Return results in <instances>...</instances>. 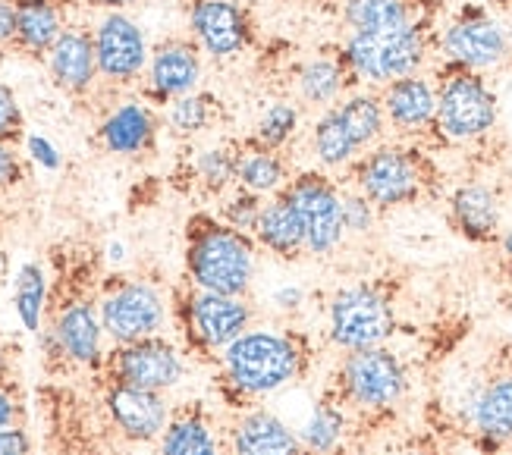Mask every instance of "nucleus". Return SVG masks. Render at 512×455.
<instances>
[{
    "instance_id": "obj_1",
    "label": "nucleus",
    "mask_w": 512,
    "mask_h": 455,
    "mask_svg": "<svg viewBox=\"0 0 512 455\" xmlns=\"http://www.w3.org/2000/svg\"><path fill=\"white\" fill-rule=\"evenodd\" d=\"M305 346L293 333L277 327H249L220 355L224 380L239 399L274 396L296 383L305 371Z\"/></svg>"
},
{
    "instance_id": "obj_2",
    "label": "nucleus",
    "mask_w": 512,
    "mask_h": 455,
    "mask_svg": "<svg viewBox=\"0 0 512 455\" xmlns=\"http://www.w3.org/2000/svg\"><path fill=\"white\" fill-rule=\"evenodd\" d=\"M255 248V236L233 230L224 220H192L186 245V273L192 286L220 295H246L255 280Z\"/></svg>"
},
{
    "instance_id": "obj_3",
    "label": "nucleus",
    "mask_w": 512,
    "mask_h": 455,
    "mask_svg": "<svg viewBox=\"0 0 512 455\" xmlns=\"http://www.w3.org/2000/svg\"><path fill=\"white\" fill-rule=\"evenodd\" d=\"M425 57L428 38L418 19L381 32H349L340 44V60L346 63L352 82L371 88H384L396 79L418 73Z\"/></svg>"
},
{
    "instance_id": "obj_4",
    "label": "nucleus",
    "mask_w": 512,
    "mask_h": 455,
    "mask_svg": "<svg viewBox=\"0 0 512 455\" xmlns=\"http://www.w3.org/2000/svg\"><path fill=\"white\" fill-rule=\"evenodd\" d=\"M396 330V311L384 289L371 283H352L333 292L327 305V336L343 352H362L387 346Z\"/></svg>"
},
{
    "instance_id": "obj_5",
    "label": "nucleus",
    "mask_w": 512,
    "mask_h": 455,
    "mask_svg": "<svg viewBox=\"0 0 512 455\" xmlns=\"http://www.w3.org/2000/svg\"><path fill=\"white\" fill-rule=\"evenodd\" d=\"M500 120V101L481 73L453 70L437 85V117L434 129L447 142L484 139Z\"/></svg>"
},
{
    "instance_id": "obj_6",
    "label": "nucleus",
    "mask_w": 512,
    "mask_h": 455,
    "mask_svg": "<svg viewBox=\"0 0 512 455\" xmlns=\"http://www.w3.org/2000/svg\"><path fill=\"white\" fill-rule=\"evenodd\" d=\"M406 368L396 352L387 346L346 352L340 374H337V393L346 405L359 412H387L406 393Z\"/></svg>"
},
{
    "instance_id": "obj_7",
    "label": "nucleus",
    "mask_w": 512,
    "mask_h": 455,
    "mask_svg": "<svg viewBox=\"0 0 512 455\" xmlns=\"http://www.w3.org/2000/svg\"><path fill=\"white\" fill-rule=\"evenodd\" d=\"M283 195L293 201V208L305 226V252L315 258L333 255L346 239L343 230V186L330 179L324 170H305L289 179Z\"/></svg>"
},
{
    "instance_id": "obj_8",
    "label": "nucleus",
    "mask_w": 512,
    "mask_h": 455,
    "mask_svg": "<svg viewBox=\"0 0 512 455\" xmlns=\"http://www.w3.org/2000/svg\"><path fill=\"white\" fill-rule=\"evenodd\" d=\"M421 167L415 154L403 145H377L362 154L352 167V186L359 189L377 211L403 208L421 195Z\"/></svg>"
},
{
    "instance_id": "obj_9",
    "label": "nucleus",
    "mask_w": 512,
    "mask_h": 455,
    "mask_svg": "<svg viewBox=\"0 0 512 455\" xmlns=\"http://www.w3.org/2000/svg\"><path fill=\"white\" fill-rule=\"evenodd\" d=\"M101 327L117 346L139 343L148 336H161L167 321L164 295L145 280H123L104 292L98 302Z\"/></svg>"
},
{
    "instance_id": "obj_10",
    "label": "nucleus",
    "mask_w": 512,
    "mask_h": 455,
    "mask_svg": "<svg viewBox=\"0 0 512 455\" xmlns=\"http://www.w3.org/2000/svg\"><path fill=\"white\" fill-rule=\"evenodd\" d=\"M512 51V35L500 19L487 13H462L440 35V54L453 70L487 73L506 63Z\"/></svg>"
},
{
    "instance_id": "obj_11",
    "label": "nucleus",
    "mask_w": 512,
    "mask_h": 455,
    "mask_svg": "<svg viewBox=\"0 0 512 455\" xmlns=\"http://www.w3.org/2000/svg\"><path fill=\"white\" fill-rule=\"evenodd\" d=\"M110 380L139 386V390H154L164 393L173 390L176 383L186 377V358L173 343H167L164 336H148L139 343L117 346L104 358Z\"/></svg>"
},
{
    "instance_id": "obj_12",
    "label": "nucleus",
    "mask_w": 512,
    "mask_h": 455,
    "mask_svg": "<svg viewBox=\"0 0 512 455\" xmlns=\"http://www.w3.org/2000/svg\"><path fill=\"white\" fill-rule=\"evenodd\" d=\"M92 38L98 54V73L110 85H129L148 70V57H151L148 38L129 13L123 10L104 13Z\"/></svg>"
},
{
    "instance_id": "obj_13",
    "label": "nucleus",
    "mask_w": 512,
    "mask_h": 455,
    "mask_svg": "<svg viewBox=\"0 0 512 455\" xmlns=\"http://www.w3.org/2000/svg\"><path fill=\"white\" fill-rule=\"evenodd\" d=\"M252 305L246 295H220L195 289L186 299V330L202 349L224 352L233 339L252 327Z\"/></svg>"
},
{
    "instance_id": "obj_14",
    "label": "nucleus",
    "mask_w": 512,
    "mask_h": 455,
    "mask_svg": "<svg viewBox=\"0 0 512 455\" xmlns=\"http://www.w3.org/2000/svg\"><path fill=\"white\" fill-rule=\"evenodd\" d=\"M189 32L211 60H233L252 44V19L236 0H192Z\"/></svg>"
},
{
    "instance_id": "obj_15",
    "label": "nucleus",
    "mask_w": 512,
    "mask_h": 455,
    "mask_svg": "<svg viewBox=\"0 0 512 455\" xmlns=\"http://www.w3.org/2000/svg\"><path fill=\"white\" fill-rule=\"evenodd\" d=\"M148 98L170 104L198 91L202 82V51L192 38H167L148 57Z\"/></svg>"
},
{
    "instance_id": "obj_16",
    "label": "nucleus",
    "mask_w": 512,
    "mask_h": 455,
    "mask_svg": "<svg viewBox=\"0 0 512 455\" xmlns=\"http://www.w3.org/2000/svg\"><path fill=\"white\" fill-rule=\"evenodd\" d=\"M107 415L117 424V430L129 440H161V434L170 424V405L161 393L154 390H139V386L126 383H110L104 396Z\"/></svg>"
},
{
    "instance_id": "obj_17",
    "label": "nucleus",
    "mask_w": 512,
    "mask_h": 455,
    "mask_svg": "<svg viewBox=\"0 0 512 455\" xmlns=\"http://www.w3.org/2000/svg\"><path fill=\"white\" fill-rule=\"evenodd\" d=\"M48 73L57 88L66 95H85L98 82V54H95V38L82 26H66L63 35L54 41L48 51Z\"/></svg>"
},
{
    "instance_id": "obj_18",
    "label": "nucleus",
    "mask_w": 512,
    "mask_h": 455,
    "mask_svg": "<svg viewBox=\"0 0 512 455\" xmlns=\"http://www.w3.org/2000/svg\"><path fill=\"white\" fill-rule=\"evenodd\" d=\"M230 455H305L302 440L271 408H249L230 430Z\"/></svg>"
},
{
    "instance_id": "obj_19",
    "label": "nucleus",
    "mask_w": 512,
    "mask_h": 455,
    "mask_svg": "<svg viewBox=\"0 0 512 455\" xmlns=\"http://www.w3.org/2000/svg\"><path fill=\"white\" fill-rule=\"evenodd\" d=\"M381 104L387 113V126L396 132H425L437 117V85L421 73L403 76L381 88Z\"/></svg>"
},
{
    "instance_id": "obj_20",
    "label": "nucleus",
    "mask_w": 512,
    "mask_h": 455,
    "mask_svg": "<svg viewBox=\"0 0 512 455\" xmlns=\"http://www.w3.org/2000/svg\"><path fill=\"white\" fill-rule=\"evenodd\" d=\"M51 333L60 346V355H66L70 361L85 364V368H98V364H104L101 339L107 333L101 327V314L92 302L63 305L54 317Z\"/></svg>"
},
{
    "instance_id": "obj_21",
    "label": "nucleus",
    "mask_w": 512,
    "mask_h": 455,
    "mask_svg": "<svg viewBox=\"0 0 512 455\" xmlns=\"http://www.w3.org/2000/svg\"><path fill=\"white\" fill-rule=\"evenodd\" d=\"M158 135V117L142 98H126L101 120L98 139L104 151L117 157H136L154 145Z\"/></svg>"
},
{
    "instance_id": "obj_22",
    "label": "nucleus",
    "mask_w": 512,
    "mask_h": 455,
    "mask_svg": "<svg viewBox=\"0 0 512 455\" xmlns=\"http://www.w3.org/2000/svg\"><path fill=\"white\" fill-rule=\"evenodd\" d=\"M472 427L487 449L512 443V374L487 380L472 399Z\"/></svg>"
},
{
    "instance_id": "obj_23",
    "label": "nucleus",
    "mask_w": 512,
    "mask_h": 455,
    "mask_svg": "<svg viewBox=\"0 0 512 455\" xmlns=\"http://www.w3.org/2000/svg\"><path fill=\"white\" fill-rule=\"evenodd\" d=\"M255 242L277 258H296L305 252L302 217L283 192L264 201L258 226H255Z\"/></svg>"
},
{
    "instance_id": "obj_24",
    "label": "nucleus",
    "mask_w": 512,
    "mask_h": 455,
    "mask_svg": "<svg viewBox=\"0 0 512 455\" xmlns=\"http://www.w3.org/2000/svg\"><path fill=\"white\" fill-rule=\"evenodd\" d=\"M450 214L462 236L472 242H491L500 233V198L484 182H465L450 198Z\"/></svg>"
},
{
    "instance_id": "obj_25",
    "label": "nucleus",
    "mask_w": 512,
    "mask_h": 455,
    "mask_svg": "<svg viewBox=\"0 0 512 455\" xmlns=\"http://www.w3.org/2000/svg\"><path fill=\"white\" fill-rule=\"evenodd\" d=\"M63 10L57 0H16V48L48 57L54 41L63 35Z\"/></svg>"
},
{
    "instance_id": "obj_26",
    "label": "nucleus",
    "mask_w": 512,
    "mask_h": 455,
    "mask_svg": "<svg viewBox=\"0 0 512 455\" xmlns=\"http://www.w3.org/2000/svg\"><path fill=\"white\" fill-rule=\"evenodd\" d=\"M289 164L283 151H271L246 142L239 148V170H236V189H246L258 198H274L289 186Z\"/></svg>"
},
{
    "instance_id": "obj_27",
    "label": "nucleus",
    "mask_w": 512,
    "mask_h": 455,
    "mask_svg": "<svg viewBox=\"0 0 512 455\" xmlns=\"http://www.w3.org/2000/svg\"><path fill=\"white\" fill-rule=\"evenodd\" d=\"M349 70H346V63L337 57H330V54H318V57H311L299 66V73H296V88H299V98L308 101V104H315L321 110L333 107L343 95H349Z\"/></svg>"
},
{
    "instance_id": "obj_28",
    "label": "nucleus",
    "mask_w": 512,
    "mask_h": 455,
    "mask_svg": "<svg viewBox=\"0 0 512 455\" xmlns=\"http://www.w3.org/2000/svg\"><path fill=\"white\" fill-rule=\"evenodd\" d=\"M333 107H337L343 126L349 129L352 142L359 145L362 154L381 145L384 132H387V113H384L381 95H374L368 88H359V91L343 95Z\"/></svg>"
},
{
    "instance_id": "obj_29",
    "label": "nucleus",
    "mask_w": 512,
    "mask_h": 455,
    "mask_svg": "<svg viewBox=\"0 0 512 455\" xmlns=\"http://www.w3.org/2000/svg\"><path fill=\"white\" fill-rule=\"evenodd\" d=\"M311 154H315V164L324 173L349 170L362 157L359 145L352 142L349 129L343 126L337 107L321 110V117L311 123Z\"/></svg>"
},
{
    "instance_id": "obj_30",
    "label": "nucleus",
    "mask_w": 512,
    "mask_h": 455,
    "mask_svg": "<svg viewBox=\"0 0 512 455\" xmlns=\"http://www.w3.org/2000/svg\"><path fill=\"white\" fill-rule=\"evenodd\" d=\"M346 402L337 396V399H318L315 408H311V415L305 418V424L299 427V440H302V449L305 455H333L340 449L343 437H346Z\"/></svg>"
},
{
    "instance_id": "obj_31",
    "label": "nucleus",
    "mask_w": 512,
    "mask_h": 455,
    "mask_svg": "<svg viewBox=\"0 0 512 455\" xmlns=\"http://www.w3.org/2000/svg\"><path fill=\"white\" fill-rule=\"evenodd\" d=\"M161 455H220V440L205 415H180L161 434Z\"/></svg>"
},
{
    "instance_id": "obj_32",
    "label": "nucleus",
    "mask_w": 512,
    "mask_h": 455,
    "mask_svg": "<svg viewBox=\"0 0 512 455\" xmlns=\"http://www.w3.org/2000/svg\"><path fill=\"white\" fill-rule=\"evenodd\" d=\"M412 19L415 13L409 0H346L343 4V22L349 26V32L396 29Z\"/></svg>"
},
{
    "instance_id": "obj_33",
    "label": "nucleus",
    "mask_w": 512,
    "mask_h": 455,
    "mask_svg": "<svg viewBox=\"0 0 512 455\" xmlns=\"http://www.w3.org/2000/svg\"><path fill=\"white\" fill-rule=\"evenodd\" d=\"M44 305H48V277H44V267L35 261H26L16 270V283H13V308L19 324L29 333H41V317Z\"/></svg>"
},
{
    "instance_id": "obj_34",
    "label": "nucleus",
    "mask_w": 512,
    "mask_h": 455,
    "mask_svg": "<svg viewBox=\"0 0 512 455\" xmlns=\"http://www.w3.org/2000/svg\"><path fill=\"white\" fill-rule=\"evenodd\" d=\"M299 123H302V113L293 101H271L258 117V126L252 132V145H261V148H271V151H283L289 142L296 139L299 132Z\"/></svg>"
},
{
    "instance_id": "obj_35",
    "label": "nucleus",
    "mask_w": 512,
    "mask_h": 455,
    "mask_svg": "<svg viewBox=\"0 0 512 455\" xmlns=\"http://www.w3.org/2000/svg\"><path fill=\"white\" fill-rule=\"evenodd\" d=\"M217 117V98L208 91H192L186 98H176L167 104V126L180 139H192V135L205 132Z\"/></svg>"
},
{
    "instance_id": "obj_36",
    "label": "nucleus",
    "mask_w": 512,
    "mask_h": 455,
    "mask_svg": "<svg viewBox=\"0 0 512 455\" xmlns=\"http://www.w3.org/2000/svg\"><path fill=\"white\" fill-rule=\"evenodd\" d=\"M239 148L242 145H211L205 151H198V157H195V176H198V182H202L208 192L224 195L230 186H236Z\"/></svg>"
},
{
    "instance_id": "obj_37",
    "label": "nucleus",
    "mask_w": 512,
    "mask_h": 455,
    "mask_svg": "<svg viewBox=\"0 0 512 455\" xmlns=\"http://www.w3.org/2000/svg\"><path fill=\"white\" fill-rule=\"evenodd\" d=\"M267 198H258L246 189H236L227 201H224V211H220V220L239 233H249L255 236V226H258V217H261V208H264Z\"/></svg>"
},
{
    "instance_id": "obj_38",
    "label": "nucleus",
    "mask_w": 512,
    "mask_h": 455,
    "mask_svg": "<svg viewBox=\"0 0 512 455\" xmlns=\"http://www.w3.org/2000/svg\"><path fill=\"white\" fill-rule=\"evenodd\" d=\"M377 223V208L355 189H343V230L346 236H368Z\"/></svg>"
},
{
    "instance_id": "obj_39",
    "label": "nucleus",
    "mask_w": 512,
    "mask_h": 455,
    "mask_svg": "<svg viewBox=\"0 0 512 455\" xmlns=\"http://www.w3.org/2000/svg\"><path fill=\"white\" fill-rule=\"evenodd\" d=\"M22 135V107L10 85L0 82V142H13Z\"/></svg>"
},
{
    "instance_id": "obj_40",
    "label": "nucleus",
    "mask_w": 512,
    "mask_h": 455,
    "mask_svg": "<svg viewBox=\"0 0 512 455\" xmlns=\"http://www.w3.org/2000/svg\"><path fill=\"white\" fill-rule=\"evenodd\" d=\"M26 154H29V161L38 164L41 170H60V167H63V154H60V148L48 139V135L29 132V135H26Z\"/></svg>"
},
{
    "instance_id": "obj_41",
    "label": "nucleus",
    "mask_w": 512,
    "mask_h": 455,
    "mask_svg": "<svg viewBox=\"0 0 512 455\" xmlns=\"http://www.w3.org/2000/svg\"><path fill=\"white\" fill-rule=\"evenodd\" d=\"M26 179V167L13 142H0V192H7Z\"/></svg>"
},
{
    "instance_id": "obj_42",
    "label": "nucleus",
    "mask_w": 512,
    "mask_h": 455,
    "mask_svg": "<svg viewBox=\"0 0 512 455\" xmlns=\"http://www.w3.org/2000/svg\"><path fill=\"white\" fill-rule=\"evenodd\" d=\"M32 440L22 427L10 424V427H0V455H29Z\"/></svg>"
},
{
    "instance_id": "obj_43",
    "label": "nucleus",
    "mask_w": 512,
    "mask_h": 455,
    "mask_svg": "<svg viewBox=\"0 0 512 455\" xmlns=\"http://www.w3.org/2000/svg\"><path fill=\"white\" fill-rule=\"evenodd\" d=\"M271 305L280 308V311H299L305 305V289L296 286V283H286V286L271 292Z\"/></svg>"
},
{
    "instance_id": "obj_44",
    "label": "nucleus",
    "mask_w": 512,
    "mask_h": 455,
    "mask_svg": "<svg viewBox=\"0 0 512 455\" xmlns=\"http://www.w3.org/2000/svg\"><path fill=\"white\" fill-rule=\"evenodd\" d=\"M16 44V0H0V48Z\"/></svg>"
},
{
    "instance_id": "obj_45",
    "label": "nucleus",
    "mask_w": 512,
    "mask_h": 455,
    "mask_svg": "<svg viewBox=\"0 0 512 455\" xmlns=\"http://www.w3.org/2000/svg\"><path fill=\"white\" fill-rule=\"evenodd\" d=\"M13 418H16V402H13L10 393L0 390V427H10Z\"/></svg>"
},
{
    "instance_id": "obj_46",
    "label": "nucleus",
    "mask_w": 512,
    "mask_h": 455,
    "mask_svg": "<svg viewBox=\"0 0 512 455\" xmlns=\"http://www.w3.org/2000/svg\"><path fill=\"white\" fill-rule=\"evenodd\" d=\"M88 7H98V10H107V13H114V10H126L132 4H139V0H85Z\"/></svg>"
},
{
    "instance_id": "obj_47",
    "label": "nucleus",
    "mask_w": 512,
    "mask_h": 455,
    "mask_svg": "<svg viewBox=\"0 0 512 455\" xmlns=\"http://www.w3.org/2000/svg\"><path fill=\"white\" fill-rule=\"evenodd\" d=\"M123 258H126V245H123V242H110V245H107V261L120 264Z\"/></svg>"
},
{
    "instance_id": "obj_48",
    "label": "nucleus",
    "mask_w": 512,
    "mask_h": 455,
    "mask_svg": "<svg viewBox=\"0 0 512 455\" xmlns=\"http://www.w3.org/2000/svg\"><path fill=\"white\" fill-rule=\"evenodd\" d=\"M503 252H506V258H509V280H512V233L503 236Z\"/></svg>"
},
{
    "instance_id": "obj_49",
    "label": "nucleus",
    "mask_w": 512,
    "mask_h": 455,
    "mask_svg": "<svg viewBox=\"0 0 512 455\" xmlns=\"http://www.w3.org/2000/svg\"><path fill=\"white\" fill-rule=\"evenodd\" d=\"M7 273V258H4V252H0V277Z\"/></svg>"
},
{
    "instance_id": "obj_50",
    "label": "nucleus",
    "mask_w": 512,
    "mask_h": 455,
    "mask_svg": "<svg viewBox=\"0 0 512 455\" xmlns=\"http://www.w3.org/2000/svg\"><path fill=\"white\" fill-rule=\"evenodd\" d=\"M396 455H431V452H421V449H409V452H396Z\"/></svg>"
}]
</instances>
